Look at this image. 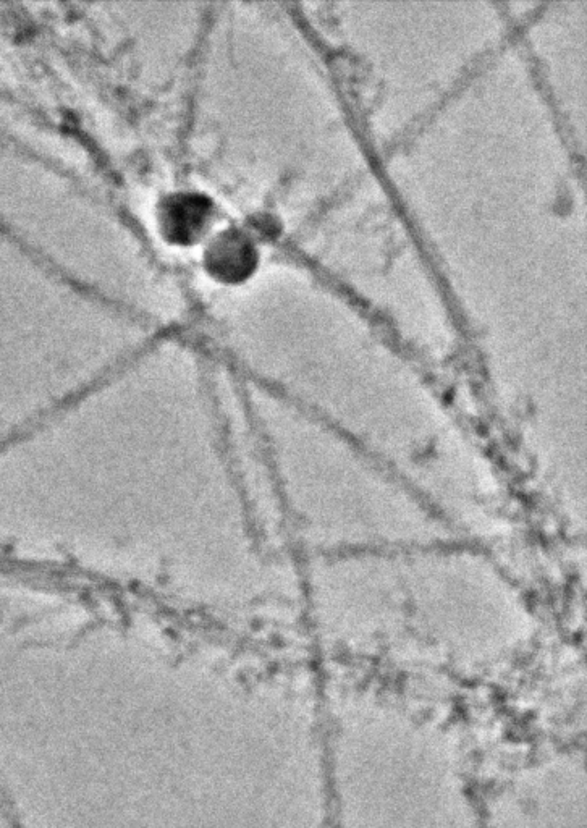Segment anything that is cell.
Segmentation results:
<instances>
[{
  "label": "cell",
  "instance_id": "1",
  "mask_svg": "<svg viewBox=\"0 0 587 828\" xmlns=\"http://www.w3.org/2000/svg\"><path fill=\"white\" fill-rule=\"evenodd\" d=\"M212 259L216 262L217 272L229 275V277L245 274L250 271L251 264L254 262L250 243L241 240L237 235L220 241V245H217L216 256Z\"/></svg>",
  "mask_w": 587,
  "mask_h": 828
}]
</instances>
